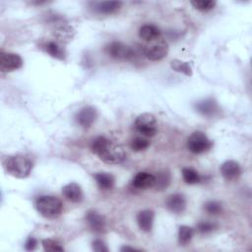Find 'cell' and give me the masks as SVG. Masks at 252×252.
<instances>
[{
    "label": "cell",
    "mask_w": 252,
    "mask_h": 252,
    "mask_svg": "<svg viewBox=\"0 0 252 252\" xmlns=\"http://www.w3.org/2000/svg\"><path fill=\"white\" fill-rule=\"evenodd\" d=\"M94 179L97 186L102 190H109L114 186L115 179L108 172H97L94 174Z\"/></svg>",
    "instance_id": "cell-19"
},
{
    "label": "cell",
    "mask_w": 252,
    "mask_h": 252,
    "mask_svg": "<svg viewBox=\"0 0 252 252\" xmlns=\"http://www.w3.org/2000/svg\"><path fill=\"white\" fill-rule=\"evenodd\" d=\"M213 147V142L201 131L193 132L187 140V149L193 154H203Z\"/></svg>",
    "instance_id": "cell-5"
},
{
    "label": "cell",
    "mask_w": 252,
    "mask_h": 252,
    "mask_svg": "<svg viewBox=\"0 0 252 252\" xmlns=\"http://www.w3.org/2000/svg\"><path fill=\"white\" fill-rule=\"evenodd\" d=\"M220 172L222 177L226 181H235L241 174V167L235 160H226L220 166Z\"/></svg>",
    "instance_id": "cell-9"
},
{
    "label": "cell",
    "mask_w": 252,
    "mask_h": 252,
    "mask_svg": "<svg viewBox=\"0 0 252 252\" xmlns=\"http://www.w3.org/2000/svg\"><path fill=\"white\" fill-rule=\"evenodd\" d=\"M86 220L90 228L97 233H100L105 228L104 217L98 214L96 211H89L86 215Z\"/></svg>",
    "instance_id": "cell-12"
},
{
    "label": "cell",
    "mask_w": 252,
    "mask_h": 252,
    "mask_svg": "<svg viewBox=\"0 0 252 252\" xmlns=\"http://www.w3.org/2000/svg\"><path fill=\"white\" fill-rule=\"evenodd\" d=\"M135 128L146 137L155 136L158 133V122L155 115L149 112L138 115L135 120Z\"/></svg>",
    "instance_id": "cell-4"
},
{
    "label": "cell",
    "mask_w": 252,
    "mask_h": 252,
    "mask_svg": "<svg viewBox=\"0 0 252 252\" xmlns=\"http://www.w3.org/2000/svg\"><path fill=\"white\" fill-rule=\"evenodd\" d=\"M122 6L121 1H102L94 3V9L99 13L104 15H110L117 12Z\"/></svg>",
    "instance_id": "cell-17"
},
{
    "label": "cell",
    "mask_w": 252,
    "mask_h": 252,
    "mask_svg": "<svg viewBox=\"0 0 252 252\" xmlns=\"http://www.w3.org/2000/svg\"><path fill=\"white\" fill-rule=\"evenodd\" d=\"M195 107H196L197 111L200 112L201 114H203L204 116H214L219 109L217 102L212 98H208V99L199 101L195 105Z\"/></svg>",
    "instance_id": "cell-18"
},
{
    "label": "cell",
    "mask_w": 252,
    "mask_h": 252,
    "mask_svg": "<svg viewBox=\"0 0 252 252\" xmlns=\"http://www.w3.org/2000/svg\"><path fill=\"white\" fill-rule=\"evenodd\" d=\"M191 5L200 11H209L216 6V1L213 0H195L191 1Z\"/></svg>",
    "instance_id": "cell-26"
},
{
    "label": "cell",
    "mask_w": 252,
    "mask_h": 252,
    "mask_svg": "<svg viewBox=\"0 0 252 252\" xmlns=\"http://www.w3.org/2000/svg\"><path fill=\"white\" fill-rule=\"evenodd\" d=\"M92 152L108 164L121 163L126 158L123 147L104 136L96 137L91 144Z\"/></svg>",
    "instance_id": "cell-1"
},
{
    "label": "cell",
    "mask_w": 252,
    "mask_h": 252,
    "mask_svg": "<svg viewBox=\"0 0 252 252\" xmlns=\"http://www.w3.org/2000/svg\"><path fill=\"white\" fill-rule=\"evenodd\" d=\"M170 66L176 72L183 73L186 76L192 75V69H191L188 62H184V61H181V60H178V59H174V60L171 61Z\"/></svg>",
    "instance_id": "cell-24"
},
{
    "label": "cell",
    "mask_w": 252,
    "mask_h": 252,
    "mask_svg": "<svg viewBox=\"0 0 252 252\" xmlns=\"http://www.w3.org/2000/svg\"><path fill=\"white\" fill-rule=\"evenodd\" d=\"M204 210L210 215H219L222 212V206L218 201H208L204 205Z\"/></svg>",
    "instance_id": "cell-27"
},
{
    "label": "cell",
    "mask_w": 252,
    "mask_h": 252,
    "mask_svg": "<svg viewBox=\"0 0 252 252\" xmlns=\"http://www.w3.org/2000/svg\"><path fill=\"white\" fill-rule=\"evenodd\" d=\"M120 250H121V251H135V250H137V249H135V248H133V247H129V246H123V247H121Z\"/></svg>",
    "instance_id": "cell-33"
},
{
    "label": "cell",
    "mask_w": 252,
    "mask_h": 252,
    "mask_svg": "<svg viewBox=\"0 0 252 252\" xmlns=\"http://www.w3.org/2000/svg\"><path fill=\"white\" fill-rule=\"evenodd\" d=\"M0 65L5 71H15L22 67L23 59L19 54L13 52H1Z\"/></svg>",
    "instance_id": "cell-8"
},
{
    "label": "cell",
    "mask_w": 252,
    "mask_h": 252,
    "mask_svg": "<svg viewBox=\"0 0 252 252\" xmlns=\"http://www.w3.org/2000/svg\"><path fill=\"white\" fill-rule=\"evenodd\" d=\"M160 33V30L153 24H146L139 30V36L148 42L159 38Z\"/></svg>",
    "instance_id": "cell-16"
},
{
    "label": "cell",
    "mask_w": 252,
    "mask_h": 252,
    "mask_svg": "<svg viewBox=\"0 0 252 252\" xmlns=\"http://www.w3.org/2000/svg\"><path fill=\"white\" fill-rule=\"evenodd\" d=\"M170 182V174L169 172L163 170L161 172H158L156 176V182L154 187H156L158 190H162L165 187L168 186Z\"/></svg>",
    "instance_id": "cell-23"
},
{
    "label": "cell",
    "mask_w": 252,
    "mask_h": 252,
    "mask_svg": "<svg viewBox=\"0 0 252 252\" xmlns=\"http://www.w3.org/2000/svg\"><path fill=\"white\" fill-rule=\"evenodd\" d=\"M5 170L12 176L17 178L28 177L32 169V160L22 155L8 157L3 162Z\"/></svg>",
    "instance_id": "cell-2"
},
{
    "label": "cell",
    "mask_w": 252,
    "mask_h": 252,
    "mask_svg": "<svg viewBox=\"0 0 252 252\" xmlns=\"http://www.w3.org/2000/svg\"><path fill=\"white\" fill-rule=\"evenodd\" d=\"M36 245H37V240L33 236H30L25 242V249L28 251H32L35 249Z\"/></svg>",
    "instance_id": "cell-32"
},
{
    "label": "cell",
    "mask_w": 252,
    "mask_h": 252,
    "mask_svg": "<svg viewBox=\"0 0 252 252\" xmlns=\"http://www.w3.org/2000/svg\"><path fill=\"white\" fill-rule=\"evenodd\" d=\"M45 50L48 54H50L52 57L57 59H64V49L55 41H48L45 44Z\"/></svg>",
    "instance_id": "cell-21"
},
{
    "label": "cell",
    "mask_w": 252,
    "mask_h": 252,
    "mask_svg": "<svg viewBox=\"0 0 252 252\" xmlns=\"http://www.w3.org/2000/svg\"><path fill=\"white\" fill-rule=\"evenodd\" d=\"M62 194L63 196L73 202V203H78L81 202L83 199V192L81 187L75 183V182H70L68 184H66L65 186H63L62 188Z\"/></svg>",
    "instance_id": "cell-14"
},
{
    "label": "cell",
    "mask_w": 252,
    "mask_h": 252,
    "mask_svg": "<svg viewBox=\"0 0 252 252\" xmlns=\"http://www.w3.org/2000/svg\"><path fill=\"white\" fill-rule=\"evenodd\" d=\"M97 116L96 110L93 106H85L83 107L76 116L77 122L84 128H89L91 127L94 122L95 121Z\"/></svg>",
    "instance_id": "cell-10"
},
{
    "label": "cell",
    "mask_w": 252,
    "mask_h": 252,
    "mask_svg": "<svg viewBox=\"0 0 252 252\" xmlns=\"http://www.w3.org/2000/svg\"><path fill=\"white\" fill-rule=\"evenodd\" d=\"M182 177L188 184H197L201 181V176L194 168L184 167L182 169Z\"/></svg>",
    "instance_id": "cell-22"
},
{
    "label": "cell",
    "mask_w": 252,
    "mask_h": 252,
    "mask_svg": "<svg viewBox=\"0 0 252 252\" xmlns=\"http://www.w3.org/2000/svg\"><path fill=\"white\" fill-rule=\"evenodd\" d=\"M155 214L152 210H143L138 213L137 215V223L139 227L146 232L152 230L153 223H154Z\"/></svg>",
    "instance_id": "cell-15"
},
{
    "label": "cell",
    "mask_w": 252,
    "mask_h": 252,
    "mask_svg": "<svg viewBox=\"0 0 252 252\" xmlns=\"http://www.w3.org/2000/svg\"><path fill=\"white\" fill-rule=\"evenodd\" d=\"M93 250L96 252H107L108 248L101 239H95L93 241Z\"/></svg>",
    "instance_id": "cell-31"
},
{
    "label": "cell",
    "mask_w": 252,
    "mask_h": 252,
    "mask_svg": "<svg viewBox=\"0 0 252 252\" xmlns=\"http://www.w3.org/2000/svg\"><path fill=\"white\" fill-rule=\"evenodd\" d=\"M186 198L183 194L180 193H174L167 197L165 201L166 208L174 213V214H180L186 209Z\"/></svg>",
    "instance_id": "cell-11"
},
{
    "label": "cell",
    "mask_w": 252,
    "mask_h": 252,
    "mask_svg": "<svg viewBox=\"0 0 252 252\" xmlns=\"http://www.w3.org/2000/svg\"><path fill=\"white\" fill-rule=\"evenodd\" d=\"M168 52V44L162 38H158L156 40L150 41L144 46L145 56L152 61H158L166 56Z\"/></svg>",
    "instance_id": "cell-6"
},
{
    "label": "cell",
    "mask_w": 252,
    "mask_h": 252,
    "mask_svg": "<svg viewBox=\"0 0 252 252\" xmlns=\"http://www.w3.org/2000/svg\"><path fill=\"white\" fill-rule=\"evenodd\" d=\"M156 182V176L150 172L141 171L138 172L132 181V185L137 189H147L154 187Z\"/></svg>",
    "instance_id": "cell-13"
},
{
    "label": "cell",
    "mask_w": 252,
    "mask_h": 252,
    "mask_svg": "<svg viewBox=\"0 0 252 252\" xmlns=\"http://www.w3.org/2000/svg\"><path fill=\"white\" fill-rule=\"evenodd\" d=\"M194 235V229L188 225H181L178 229V241L181 245L188 244Z\"/></svg>",
    "instance_id": "cell-20"
},
{
    "label": "cell",
    "mask_w": 252,
    "mask_h": 252,
    "mask_svg": "<svg viewBox=\"0 0 252 252\" xmlns=\"http://www.w3.org/2000/svg\"><path fill=\"white\" fill-rule=\"evenodd\" d=\"M150 146V141L143 137H137L133 139L130 143V147L135 152H141L148 149Z\"/></svg>",
    "instance_id": "cell-25"
},
{
    "label": "cell",
    "mask_w": 252,
    "mask_h": 252,
    "mask_svg": "<svg viewBox=\"0 0 252 252\" xmlns=\"http://www.w3.org/2000/svg\"><path fill=\"white\" fill-rule=\"evenodd\" d=\"M35 207L40 215L49 219L58 217L63 210V204L61 200L55 196L50 195H44L37 198Z\"/></svg>",
    "instance_id": "cell-3"
},
{
    "label": "cell",
    "mask_w": 252,
    "mask_h": 252,
    "mask_svg": "<svg viewBox=\"0 0 252 252\" xmlns=\"http://www.w3.org/2000/svg\"><path fill=\"white\" fill-rule=\"evenodd\" d=\"M105 50L109 56L119 60L131 59L135 54L134 50L130 46L119 41L110 42L108 45H106Z\"/></svg>",
    "instance_id": "cell-7"
},
{
    "label": "cell",
    "mask_w": 252,
    "mask_h": 252,
    "mask_svg": "<svg viewBox=\"0 0 252 252\" xmlns=\"http://www.w3.org/2000/svg\"><path fill=\"white\" fill-rule=\"evenodd\" d=\"M72 29L70 27H59L55 32H54V35L59 38L60 40H69L72 38Z\"/></svg>",
    "instance_id": "cell-30"
},
{
    "label": "cell",
    "mask_w": 252,
    "mask_h": 252,
    "mask_svg": "<svg viewBox=\"0 0 252 252\" xmlns=\"http://www.w3.org/2000/svg\"><path fill=\"white\" fill-rule=\"evenodd\" d=\"M217 226H218V224L216 222L209 221V220H203L197 224V230L202 234H206V233H210L213 230H215L217 228Z\"/></svg>",
    "instance_id": "cell-29"
},
{
    "label": "cell",
    "mask_w": 252,
    "mask_h": 252,
    "mask_svg": "<svg viewBox=\"0 0 252 252\" xmlns=\"http://www.w3.org/2000/svg\"><path fill=\"white\" fill-rule=\"evenodd\" d=\"M42 247L45 251H63L64 248L54 239L46 238L41 241Z\"/></svg>",
    "instance_id": "cell-28"
}]
</instances>
